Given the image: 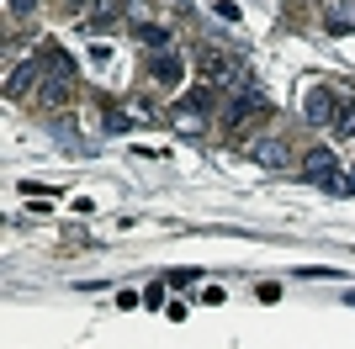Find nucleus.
<instances>
[{
	"label": "nucleus",
	"mask_w": 355,
	"mask_h": 349,
	"mask_svg": "<svg viewBox=\"0 0 355 349\" xmlns=\"http://www.w3.org/2000/svg\"><path fill=\"white\" fill-rule=\"evenodd\" d=\"M148 74H154L164 90H175L180 80H186V53H180V48H159V53L148 58Z\"/></svg>",
	"instance_id": "7"
},
{
	"label": "nucleus",
	"mask_w": 355,
	"mask_h": 349,
	"mask_svg": "<svg viewBox=\"0 0 355 349\" xmlns=\"http://www.w3.org/2000/svg\"><path fill=\"white\" fill-rule=\"evenodd\" d=\"M69 96H74V64H69V53H48V69H43V85H37V101L43 106H69Z\"/></svg>",
	"instance_id": "2"
},
{
	"label": "nucleus",
	"mask_w": 355,
	"mask_h": 349,
	"mask_svg": "<svg viewBox=\"0 0 355 349\" xmlns=\"http://www.w3.org/2000/svg\"><path fill=\"white\" fill-rule=\"evenodd\" d=\"M122 16H128L133 27H148V6H144V0H128V11H122Z\"/></svg>",
	"instance_id": "14"
},
{
	"label": "nucleus",
	"mask_w": 355,
	"mask_h": 349,
	"mask_svg": "<svg viewBox=\"0 0 355 349\" xmlns=\"http://www.w3.org/2000/svg\"><path fill=\"white\" fill-rule=\"evenodd\" d=\"M37 11V0H11V16H32Z\"/></svg>",
	"instance_id": "16"
},
{
	"label": "nucleus",
	"mask_w": 355,
	"mask_h": 349,
	"mask_svg": "<svg viewBox=\"0 0 355 349\" xmlns=\"http://www.w3.org/2000/svg\"><path fill=\"white\" fill-rule=\"evenodd\" d=\"M186 106H196V111H207V106H212V85L191 90V96H186Z\"/></svg>",
	"instance_id": "15"
},
{
	"label": "nucleus",
	"mask_w": 355,
	"mask_h": 349,
	"mask_svg": "<svg viewBox=\"0 0 355 349\" xmlns=\"http://www.w3.org/2000/svg\"><path fill=\"white\" fill-rule=\"evenodd\" d=\"M43 69H48V53H43V58H27L21 69H11V80H6V96H11V101H21L27 90H37V85H43Z\"/></svg>",
	"instance_id": "8"
},
{
	"label": "nucleus",
	"mask_w": 355,
	"mask_h": 349,
	"mask_svg": "<svg viewBox=\"0 0 355 349\" xmlns=\"http://www.w3.org/2000/svg\"><path fill=\"white\" fill-rule=\"evenodd\" d=\"M175 127L186 132V138H191V132H202V111H196V106H186V101H180V106H175Z\"/></svg>",
	"instance_id": "13"
},
{
	"label": "nucleus",
	"mask_w": 355,
	"mask_h": 349,
	"mask_svg": "<svg viewBox=\"0 0 355 349\" xmlns=\"http://www.w3.org/2000/svg\"><path fill=\"white\" fill-rule=\"evenodd\" d=\"M138 43H144L148 53H159V48H170V27H164V21H148V27H138Z\"/></svg>",
	"instance_id": "12"
},
{
	"label": "nucleus",
	"mask_w": 355,
	"mask_h": 349,
	"mask_svg": "<svg viewBox=\"0 0 355 349\" xmlns=\"http://www.w3.org/2000/svg\"><path fill=\"white\" fill-rule=\"evenodd\" d=\"M80 27H85V37H112V32L122 27V11H117V6H101V0H96V11H90Z\"/></svg>",
	"instance_id": "9"
},
{
	"label": "nucleus",
	"mask_w": 355,
	"mask_h": 349,
	"mask_svg": "<svg viewBox=\"0 0 355 349\" xmlns=\"http://www.w3.org/2000/svg\"><path fill=\"white\" fill-rule=\"evenodd\" d=\"M244 154H250L254 164H266V170H282V164H292V148H286L282 132H260V138H250V143H244Z\"/></svg>",
	"instance_id": "5"
},
{
	"label": "nucleus",
	"mask_w": 355,
	"mask_h": 349,
	"mask_svg": "<svg viewBox=\"0 0 355 349\" xmlns=\"http://www.w3.org/2000/svg\"><path fill=\"white\" fill-rule=\"evenodd\" d=\"M266 111H270V96L260 85H244V90L228 96V106H223V127H228V132H244L250 122H266Z\"/></svg>",
	"instance_id": "1"
},
{
	"label": "nucleus",
	"mask_w": 355,
	"mask_h": 349,
	"mask_svg": "<svg viewBox=\"0 0 355 349\" xmlns=\"http://www.w3.org/2000/svg\"><path fill=\"white\" fill-rule=\"evenodd\" d=\"M64 6H69V11H85V6H96V0H64Z\"/></svg>",
	"instance_id": "17"
},
{
	"label": "nucleus",
	"mask_w": 355,
	"mask_h": 349,
	"mask_svg": "<svg viewBox=\"0 0 355 349\" xmlns=\"http://www.w3.org/2000/svg\"><path fill=\"white\" fill-rule=\"evenodd\" d=\"M334 111H340V96H334L329 85H308V90H302V116H308L313 127H329Z\"/></svg>",
	"instance_id": "6"
},
{
	"label": "nucleus",
	"mask_w": 355,
	"mask_h": 349,
	"mask_svg": "<svg viewBox=\"0 0 355 349\" xmlns=\"http://www.w3.org/2000/svg\"><path fill=\"white\" fill-rule=\"evenodd\" d=\"M324 27H329V32H350V27H355L350 0H329V6H324Z\"/></svg>",
	"instance_id": "10"
},
{
	"label": "nucleus",
	"mask_w": 355,
	"mask_h": 349,
	"mask_svg": "<svg viewBox=\"0 0 355 349\" xmlns=\"http://www.w3.org/2000/svg\"><path fill=\"white\" fill-rule=\"evenodd\" d=\"M302 174H308L313 186L334 190V196H350V190H355V180H345V174H340V164H334L329 148H308V154H302Z\"/></svg>",
	"instance_id": "3"
},
{
	"label": "nucleus",
	"mask_w": 355,
	"mask_h": 349,
	"mask_svg": "<svg viewBox=\"0 0 355 349\" xmlns=\"http://www.w3.org/2000/svg\"><path fill=\"white\" fill-rule=\"evenodd\" d=\"M196 74H202L207 85H234L239 58L228 53V48H218V43H202V48H196Z\"/></svg>",
	"instance_id": "4"
},
{
	"label": "nucleus",
	"mask_w": 355,
	"mask_h": 349,
	"mask_svg": "<svg viewBox=\"0 0 355 349\" xmlns=\"http://www.w3.org/2000/svg\"><path fill=\"white\" fill-rule=\"evenodd\" d=\"M329 132L340 138V143H355V106L340 101V111H334V122H329Z\"/></svg>",
	"instance_id": "11"
}]
</instances>
